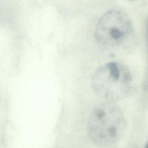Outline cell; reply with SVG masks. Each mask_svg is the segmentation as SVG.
<instances>
[{
	"instance_id": "6da1fadb",
	"label": "cell",
	"mask_w": 148,
	"mask_h": 148,
	"mask_svg": "<svg viewBox=\"0 0 148 148\" xmlns=\"http://www.w3.org/2000/svg\"><path fill=\"white\" fill-rule=\"evenodd\" d=\"M126 122L123 112L114 102L106 101L97 105L88 121L90 139L102 148L115 146L125 130Z\"/></svg>"
},
{
	"instance_id": "277c9868",
	"label": "cell",
	"mask_w": 148,
	"mask_h": 148,
	"mask_svg": "<svg viewBox=\"0 0 148 148\" xmlns=\"http://www.w3.org/2000/svg\"><path fill=\"white\" fill-rule=\"evenodd\" d=\"M145 148H148V141H147V142L146 143V144L145 145Z\"/></svg>"
},
{
	"instance_id": "7a4b0ae2",
	"label": "cell",
	"mask_w": 148,
	"mask_h": 148,
	"mask_svg": "<svg viewBox=\"0 0 148 148\" xmlns=\"http://www.w3.org/2000/svg\"><path fill=\"white\" fill-rule=\"evenodd\" d=\"M132 78L128 68L117 62H107L99 67L92 78L95 93L107 101L122 100L131 94Z\"/></svg>"
},
{
	"instance_id": "3957f363",
	"label": "cell",
	"mask_w": 148,
	"mask_h": 148,
	"mask_svg": "<svg viewBox=\"0 0 148 148\" xmlns=\"http://www.w3.org/2000/svg\"><path fill=\"white\" fill-rule=\"evenodd\" d=\"M133 32L129 17L124 12L110 10L98 20L95 30L97 41L107 48L122 46L131 38Z\"/></svg>"
}]
</instances>
